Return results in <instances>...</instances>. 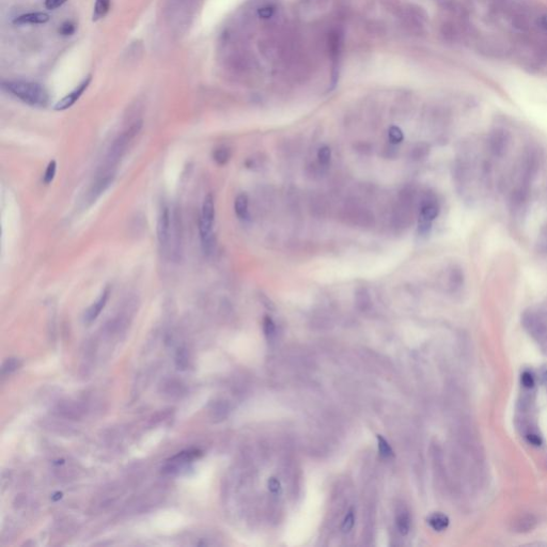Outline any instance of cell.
I'll list each match as a JSON object with an SVG mask.
<instances>
[{
    "instance_id": "obj_1",
    "label": "cell",
    "mask_w": 547,
    "mask_h": 547,
    "mask_svg": "<svg viewBox=\"0 0 547 547\" xmlns=\"http://www.w3.org/2000/svg\"><path fill=\"white\" fill-rule=\"evenodd\" d=\"M157 238L164 256L178 262L182 258V231L179 216L175 210L164 205L160 210L157 220Z\"/></svg>"
},
{
    "instance_id": "obj_2",
    "label": "cell",
    "mask_w": 547,
    "mask_h": 547,
    "mask_svg": "<svg viewBox=\"0 0 547 547\" xmlns=\"http://www.w3.org/2000/svg\"><path fill=\"white\" fill-rule=\"evenodd\" d=\"M3 88L25 104L33 107H45L49 102L47 90L38 82L8 80L3 82Z\"/></svg>"
},
{
    "instance_id": "obj_3",
    "label": "cell",
    "mask_w": 547,
    "mask_h": 547,
    "mask_svg": "<svg viewBox=\"0 0 547 547\" xmlns=\"http://www.w3.org/2000/svg\"><path fill=\"white\" fill-rule=\"evenodd\" d=\"M215 222V205L214 198L212 194L208 196L203 200L200 218H199V234L201 240V247L206 256H211L214 254L216 248V239L213 229H214Z\"/></svg>"
},
{
    "instance_id": "obj_4",
    "label": "cell",
    "mask_w": 547,
    "mask_h": 547,
    "mask_svg": "<svg viewBox=\"0 0 547 547\" xmlns=\"http://www.w3.org/2000/svg\"><path fill=\"white\" fill-rule=\"evenodd\" d=\"M141 128H142V121H136L128 128H126L121 135H119L115 139L114 143L111 144L104 167L116 169L117 164L119 163L120 160H121V157L126 153L129 144L135 140V138L138 136L139 133H140Z\"/></svg>"
},
{
    "instance_id": "obj_5",
    "label": "cell",
    "mask_w": 547,
    "mask_h": 547,
    "mask_svg": "<svg viewBox=\"0 0 547 547\" xmlns=\"http://www.w3.org/2000/svg\"><path fill=\"white\" fill-rule=\"evenodd\" d=\"M115 177H116L115 169L103 167V168L101 169L100 173L96 175L94 182L92 183L91 187L87 193L86 205L90 206L93 202H95L102 196V193H104L108 189L110 185L113 184Z\"/></svg>"
},
{
    "instance_id": "obj_6",
    "label": "cell",
    "mask_w": 547,
    "mask_h": 547,
    "mask_svg": "<svg viewBox=\"0 0 547 547\" xmlns=\"http://www.w3.org/2000/svg\"><path fill=\"white\" fill-rule=\"evenodd\" d=\"M439 214V206L434 199H425L420 209V215L418 221V232L423 235L430 232L432 222Z\"/></svg>"
},
{
    "instance_id": "obj_7",
    "label": "cell",
    "mask_w": 547,
    "mask_h": 547,
    "mask_svg": "<svg viewBox=\"0 0 547 547\" xmlns=\"http://www.w3.org/2000/svg\"><path fill=\"white\" fill-rule=\"evenodd\" d=\"M91 80H92V76L91 75L87 76L85 79H83L80 82V85L77 88H75L72 92H70L68 95H66L63 98H61L58 102V103L55 105L54 109L57 110V111H63V110H67L70 107H72L80 98V96L83 94V92L87 90V88L90 85Z\"/></svg>"
},
{
    "instance_id": "obj_8",
    "label": "cell",
    "mask_w": 547,
    "mask_h": 547,
    "mask_svg": "<svg viewBox=\"0 0 547 547\" xmlns=\"http://www.w3.org/2000/svg\"><path fill=\"white\" fill-rule=\"evenodd\" d=\"M510 140H511V137L505 129H496L489 136V149L495 155L503 156L508 150Z\"/></svg>"
},
{
    "instance_id": "obj_9",
    "label": "cell",
    "mask_w": 547,
    "mask_h": 547,
    "mask_svg": "<svg viewBox=\"0 0 547 547\" xmlns=\"http://www.w3.org/2000/svg\"><path fill=\"white\" fill-rule=\"evenodd\" d=\"M109 295H110V287L109 286H106L104 291L101 293V295L98 296V299L96 300V302L91 306V307L86 311L85 313V321L87 323H91L92 321H94L100 313L102 312V310H103L105 308V306L109 300Z\"/></svg>"
},
{
    "instance_id": "obj_10",
    "label": "cell",
    "mask_w": 547,
    "mask_h": 547,
    "mask_svg": "<svg viewBox=\"0 0 547 547\" xmlns=\"http://www.w3.org/2000/svg\"><path fill=\"white\" fill-rule=\"evenodd\" d=\"M49 21V15L43 12H31L20 15L13 21L15 25H26V24H46Z\"/></svg>"
},
{
    "instance_id": "obj_11",
    "label": "cell",
    "mask_w": 547,
    "mask_h": 547,
    "mask_svg": "<svg viewBox=\"0 0 547 547\" xmlns=\"http://www.w3.org/2000/svg\"><path fill=\"white\" fill-rule=\"evenodd\" d=\"M428 524L435 531H443L449 526V518L442 513H433L428 518Z\"/></svg>"
},
{
    "instance_id": "obj_12",
    "label": "cell",
    "mask_w": 547,
    "mask_h": 547,
    "mask_svg": "<svg viewBox=\"0 0 547 547\" xmlns=\"http://www.w3.org/2000/svg\"><path fill=\"white\" fill-rule=\"evenodd\" d=\"M248 197L246 193H239L234 200V211L236 216L245 220L248 218Z\"/></svg>"
},
{
    "instance_id": "obj_13",
    "label": "cell",
    "mask_w": 547,
    "mask_h": 547,
    "mask_svg": "<svg viewBox=\"0 0 547 547\" xmlns=\"http://www.w3.org/2000/svg\"><path fill=\"white\" fill-rule=\"evenodd\" d=\"M536 525L535 517L531 514H527L517 518L514 523V529L518 532H527L532 530Z\"/></svg>"
},
{
    "instance_id": "obj_14",
    "label": "cell",
    "mask_w": 547,
    "mask_h": 547,
    "mask_svg": "<svg viewBox=\"0 0 547 547\" xmlns=\"http://www.w3.org/2000/svg\"><path fill=\"white\" fill-rule=\"evenodd\" d=\"M110 10V0H95L92 21L97 22L104 18Z\"/></svg>"
},
{
    "instance_id": "obj_15",
    "label": "cell",
    "mask_w": 547,
    "mask_h": 547,
    "mask_svg": "<svg viewBox=\"0 0 547 547\" xmlns=\"http://www.w3.org/2000/svg\"><path fill=\"white\" fill-rule=\"evenodd\" d=\"M213 159L216 162V164L224 166L226 165L230 159H231V151L227 146H220L213 152Z\"/></svg>"
},
{
    "instance_id": "obj_16",
    "label": "cell",
    "mask_w": 547,
    "mask_h": 547,
    "mask_svg": "<svg viewBox=\"0 0 547 547\" xmlns=\"http://www.w3.org/2000/svg\"><path fill=\"white\" fill-rule=\"evenodd\" d=\"M377 444H378V452L379 454H381V457L385 459H390L393 457V450L391 446L388 443V441L383 436H381V435H378L377 436Z\"/></svg>"
},
{
    "instance_id": "obj_17",
    "label": "cell",
    "mask_w": 547,
    "mask_h": 547,
    "mask_svg": "<svg viewBox=\"0 0 547 547\" xmlns=\"http://www.w3.org/2000/svg\"><path fill=\"white\" fill-rule=\"evenodd\" d=\"M396 526L397 530L402 535H406L410 532L411 528V520L407 514H400L396 518Z\"/></svg>"
},
{
    "instance_id": "obj_18",
    "label": "cell",
    "mask_w": 547,
    "mask_h": 547,
    "mask_svg": "<svg viewBox=\"0 0 547 547\" xmlns=\"http://www.w3.org/2000/svg\"><path fill=\"white\" fill-rule=\"evenodd\" d=\"M388 138L392 144H400L404 140V134L400 127L391 126L388 129Z\"/></svg>"
},
{
    "instance_id": "obj_19",
    "label": "cell",
    "mask_w": 547,
    "mask_h": 547,
    "mask_svg": "<svg viewBox=\"0 0 547 547\" xmlns=\"http://www.w3.org/2000/svg\"><path fill=\"white\" fill-rule=\"evenodd\" d=\"M429 154V145L426 143H417L412 150V157L415 161L424 159Z\"/></svg>"
},
{
    "instance_id": "obj_20",
    "label": "cell",
    "mask_w": 547,
    "mask_h": 547,
    "mask_svg": "<svg viewBox=\"0 0 547 547\" xmlns=\"http://www.w3.org/2000/svg\"><path fill=\"white\" fill-rule=\"evenodd\" d=\"M263 329L268 340H272L276 336V325L270 317H265L263 321Z\"/></svg>"
},
{
    "instance_id": "obj_21",
    "label": "cell",
    "mask_w": 547,
    "mask_h": 547,
    "mask_svg": "<svg viewBox=\"0 0 547 547\" xmlns=\"http://www.w3.org/2000/svg\"><path fill=\"white\" fill-rule=\"evenodd\" d=\"M56 171H57V163H56V161H52L49 162L47 168H46V171L43 177V182L45 184H51L53 180L55 179Z\"/></svg>"
},
{
    "instance_id": "obj_22",
    "label": "cell",
    "mask_w": 547,
    "mask_h": 547,
    "mask_svg": "<svg viewBox=\"0 0 547 547\" xmlns=\"http://www.w3.org/2000/svg\"><path fill=\"white\" fill-rule=\"evenodd\" d=\"M318 159H319V162L320 164L326 166L329 164L330 160H331V150L329 149V146L327 145H324L322 147H320V150L318 152Z\"/></svg>"
},
{
    "instance_id": "obj_23",
    "label": "cell",
    "mask_w": 547,
    "mask_h": 547,
    "mask_svg": "<svg viewBox=\"0 0 547 547\" xmlns=\"http://www.w3.org/2000/svg\"><path fill=\"white\" fill-rule=\"evenodd\" d=\"M75 30H76V25L74 24L72 21H67L60 26L59 33L62 36H70V35L74 34Z\"/></svg>"
},
{
    "instance_id": "obj_24",
    "label": "cell",
    "mask_w": 547,
    "mask_h": 547,
    "mask_svg": "<svg viewBox=\"0 0 547 547\" xmlns=\"http://www.w3.org/2000/svg\"><path fill=\"white\" fill-rule=\"evenodd\" d=\"M354 525H355V515H354V512L351 510V511L344 517V521H343L342 523V530L344 532H350L352 529H353Z\"/></svg>"
},
{
    "instance_id": "obj_25",
    "label": "cell",
    "mask_w": 547,
    "mask_h": 547,
    "mask_svg": "<svg viewBox=\"0 0 547 547\" xmlns=\"http://www.w3.org/2000/svg\"><path fill=\"white\" fill-rule=\"evenodd\" d=\"M521 381H522L523 386L526 388H532L534 386V378L532 374L530 372H527V371L522 374Z\"/></svg>"
},
{
    "instance_id": "obj_26",
    "label": "cell",
    "mask_w": 547,
    "mask_h": 547,
    "mask_svg": "<svg viewBox=\"0 0 547 547\" xmlns=\"http://www.w3.org/2000/svg\"><path fill=\"white\" fill-rule=\"evenodd\" d=\"M268 489H270V492L273 494H279L281 490V484L279 480H277L276 478H271L270 481H268Z\"/></svg>"
},
{
    "instance_id": "obj_27",
    "label": "cell",
    "mask_w": 547,
    "mask_h": 547,
    "mask_svg": "<svg viewBox=\"0 0 547 547\" xmlns=\"http://www.w3.org/2000/svg\"><path fill=\"white\" fill-rule=\"evenodd\" d=\"M68 0H45V7L48 10H55V9L62 7Z\"/></svg>"
},
{
    "instance_id": "obj_28",
    "label": "cell",
    "mask_w": 547,
    "mask_h": 547,
    "mask_svg": "<svg viewBox=\"0 0 547 547\" xmlns=\"http://www.w3.org/2000/svg\"><path fill=\"white\" fill-rule=\"evenodd\" d=\"M273 14H274V8L270 6L263 7L259 10V15H260V17L262 18H270L273 16Z\"/></svg>"
},
{
    "instance_id": "obj_29",
    "label": "cell",
    "mask_w": 547,
    "mask_h": 547,
    "mask_svg": "<svg viewBox=\"0 0 547 547\" xmlns=\"http://www.w3.org/2000/svg\"><path fill=\"white\" fill-rule=\"evenodd\" d=\"M536 24H537V26H539V28L541 30L547 31V13H544V14L540 15L539 18H537Z\"/></svg>"
},
{
    "instance_id": "obj_30",
    "label": "cell",
    "mask_w": 547,
    "mask_h": 547,
    "mask_svg": "<svg viewBox=\"0 0 547 547\" xmlns=\"http://www.w3.org/2000/svg\"><path fill=\"white\" fill-rule=\"evenodd\" d=\"M527 439L528 441H529L531 444H533V446H541L542 443V440L541 438L537 436V435H534V434H529L527 436Z\"/></svg>"
},
{
    "instance_id": "obj_31",
    "label": "cell",
    "mask_w": 547,
    "mask_h": 547,
    "mask_svg": "<svg viewBox=\"0 0 547 547\" xmlns=\"http://www.w3.org/2000/svg\"><path fill=\"white\" fill-rule=\"evenodd\" d=\"M542 378H543V381H544V382H547V370L544 371V372H543Z\"/></svg>"
},
{
    "instance_id": "obj_32",
    "label": "cell",
    "mask_w": 547,
    "mask_h": 547,
    "mask_svg": "<svg viewBox=\"0 0 547 547\" xmlns=\"http://www.w3.org/2000/svg\"><path fill=\"white\" fill-rule=\"evenodd\" d=\"M265 303H268V300H267V297H266V296H265ZM266 306H267V307H268V308H270V307H272V306H273V304H272V303L270 302V304H266Z\"/></svg>"
}]
</instances>
